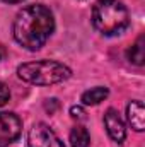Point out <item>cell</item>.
I'll use <instances>...</instances> for the list:
<instances>
[{"mask_svg":"<svg viewBox=\"0 0 145 147\" xmlns=\"http://www.w3.org/2000/svg\"><path fill=\"white\" fill-rule=\"evenodd\" d=\"M55 31V19L48 7L41 3H33L24 7L12 26L14 39L26 50L36 51L41 46L46 45V41Z\"/></svg>","mask_w":145,"mask_h":147,"instance_id":"obj_1","label":"cell"},{"mask_svg":"<svg viewBox=\"0 0 145 147\" xmlns=\"http://www.w3.org/2000/svg\"><path fill=\"white\" fill-rule=\"evenodd\" d=\"M92 24L103 36H119L130 26L128 9L119 0H97L92 7Z\"/></svg>","mask_w":145,"mask_h":147,"instance_id":"obj_2","label":"cell"},{"mask_svg":"<svg viewBox=\"0 0 145 147\" xmlns=\"http://www.w3.org/2000/svg\"><path fill=\"white\" fill-rule=\"evenodd\" d=\"M17 75L29 84L51 86L67 80L72 75V70L67 65L55 60H39V62H28L19 65Z\"/></svg>","mask_w":145,"mask_h":147,"instance_id":"obj_3","label":"cell"},{"mask_svg":"<svg viewBox=\"0 0 145 147\" xmlns=\"http://www.w3.org/2000/svg\"><path fill=\"white\" fill-rule=\"evenodd\" d=\"M28 146L29 147H65L58 135L46 125L36 123L28 134Z\"/></svg>","mask_w":145,"mask_h":147,"instance_id":"obj_4","label":"cell"},{"mask_svg":"<svg viewBox=\"0 0 145 147\" xmlns=\"http://www.w3.org/2000/svg\"><path fill=\"white\" fill-rule=\"evenodd\" d=\"M22 130V121L17 115L2 111L0 113V147H5L17 140Z\"/></svg>","mask_w":145,"mask_h":147,"instance_id":"obj_5","label":"cell"},{"mask_svg":"<svg viewBox=\"0 0 145 147\" xmlns=\"http://www.w3.org/2000/svg\"><path fill=\"white\" fill-rule=\"evenodd\" d=\"M104 125H106V130H108L109 137H111L114 142L121 144V142L125 140V137H126V128H125V123H123L119 113L116 110L109 108V110L104 113Z\"/></svg>","mask_w":145,"mask_h":147,"instance_id":"obj_6","label":"cell"},{"mask_svg":"<svg viewBox=\"0 0 145 147\" xmlns=\"http://www.w3.org/2000/svg\"><path fill=\"white\" fill-rule=\"evenodd\" d=\"M126 118L128 123L132 125L133 130L137 132H144L145 128V110L142 101H132L126 108Z\"/></svg>","mask_w":145,"mask_h":147,"instance_id":"obj_7","label":"cell"},{"mask_svg":"<svg viewBox=\"0 0 145 147\" xmlns=\"http://www.w3.org/2000/svg\"><path fill=\"white\" fill-rule=\"evenodd\" d=\"M108 94H109L108 87L97 86V87H92V89H89V91H85V92L82 94V103H84L85 106H96V105H99L101 101H104V99L108 98Z\"/></svg>","mask_w":145,"mask_h":147,"instance_id":"obj_8","label":"cell"},{"mask_svg":"<svg viewBox=\"0 0 145 147\" xmlns=\"http://www.w3.org/2000/svg\"><path fill=\"white\" fill-rule=\"evenodd\" d=\"M144 36H140L130 48H128V60L135 65H144L145 62V45H144Z\"/></svg>","mask_w":145,"mask_h":147,"instance_id":"obj_9","label":"cell"},{"mask_svg":"<svg viewBox=\"0 0 145 147\" xmlns=\"http://www.w3.org/2000/svg\"><path fill=\"white\" fill-rule=\"evenodd\" d=\"M70 144L72 147H91V135L84 127H73L70 132Z\"/></svg>","mask_w":145,"mask_h":147,"instance_id":"obj_10","label":"cell"},{"mask_svg":"<svg viewBox=\"0 0 145 147\" xmlns=\"http://www.w3.org/2000/svg\"><path fill=\"white\" fill-rule=\"evenodd\" d=\"M9 98H10V92H9V87L3 84V82H0V106H3L7 101H9Z\"/></svg>","mask_w":145,"mask_h":147,"instance_id":"obj_11","label":"cell"},{"mask_svg":"<svg viewBox=\"0 0 145 147\" xmlns=\"http://www.w3.org/2000/svg\"><path fill=\"white\" fill-rule=\"evenodd\" d=\"M70 113H72L73 118H77V120H84V118H85V113H84V110H82L80 106H72Z\"/></svg>","mask_w":145,"mask_h":147,"instance_id":"obj_12","label":"cell"},{"mask_svg":"<svg viewBox=\"0 0 145 147\" xmlns=\"http://www.w3.org/2000/svg\"><path fill=\"white\" fill-rule=\"evenodd\" d=\"M2 2H5V3H21L24 0H2Z\"/></svg>","mask_w":145,"mask_h":147,"instance_id":"obj_13","label":"cell"},{"mask_svg":"<svg viewBox=\"0 0 145 147\" xmlns=\"http://www.w3.org/2000/svg\"><path fill=\"white\" fill-rule=\"evenodd\" d=\"M0 58H2V51H0Z\"/></svg>","mask_w":145,"mask_h":147,"instance_id":"obj_14","label":"cell"}]
</instances>
